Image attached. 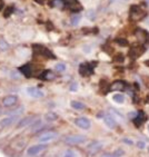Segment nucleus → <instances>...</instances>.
Here are the masks:
<instances>
[{
  "instance_id": "39448f33",
  "label": "nucleus",
  "mask_w": 149,
  "mask_h": 157,
  "mask_svg": "<svg viewBox=\"0 0 149 157\" xmlns=\"http://www.w3.org/2000/svg\"><path fill=\"white\" fill-rule=\"evenodd\" d=\"M136 37H137V39L139 40L140 42H142V44H149V34L146 30H144V29L138 28L136 30Z\"/></svg>"
},
{
  "instance_id": "6e6552de",
  "label": "nucleus",
  "mask_w": 149,
  "mask_h": 157,
  "mask_svg": "<svg viewBox=\"0 0 149 157\" xmlns=\"http://www.w3.org/2000/svg\"><path fill=\"white\" fill-rule=\"evenodd\" d=\"M75 124H76V126H78L79 128H81V129H86V131L89 129L90 126H91L90 120L87 119V118H85V117L77 118V119L75 120Z\"/></svg>"
},
{
  "instance_id": "2f4dec72",
  "label": "nucleus",
  "mask_w": 149,
  "mask_h": 157,
  "mask_svg": "<svg viewBox=\"0 0 149 157\" xmlns=\"http://www.w3.org/2000/svg\"><path fill=\"white\" fill-rule=\"evenodd\" d=\"M137 146L139 147V148H141V149H144L145 147H146V143L145 142H137Z\"/></svg>"
},
{
  "instance_id": "a211bd4d",
  "label": "nucleus",
  "mask_w": 149,
  "mask_h": 157,
  "mask_svg": "<svg viewBox=\"0 0 149 157\" xmlns=\"http://www.w3.org/2000/svg\"><path fill=\"white\" fill-rule=\"evenodd\" d=\"M56 77V75H54V73H53L51 70H45L42 74H41L40 76H39V78L42 79V80H53Z\"/></svg>"
},
{
  "instance_id": "e433bc0d",
  "label": "nucleus",
  "mask_w": 149,
  "mask_h": 157,
  "mask_svg": "<svg viewBox=\"0 0 149 157\" xmlns=\"http://www.w3.org/2000/svg\"><path fill=\"white\" fill-rule=\"evenodd\" d=\"M137 115H136V113H129L128 114V117H130V118H135Z\"/></svg>"
},
{
  "instance_id": "c9c22d12",
  "label": "nucleus",
  "mask_w": 149,
  "mask_h": 157,
  "mask_svg": "<svg viewBox=\"0 0 149 157\" xmlns=\"http://www.w3.org/2000/svg\"><path fill=\"white\" fill-rule=\"evenodd\" d=\"M123 142H125V143H127L128 145H133V144H134V143H133V141H130V139H127V138H125V139H123Z\"/></svg>"
},
{
  "instance_id": "a878e982",
  "label": "nucleus",
  "mask_w": 149,
  "mask_h": 157,
  "mask_svg": "<svg viewBox=\"0 0 149 157\" xmlns=\"http://www.w3.org/2000/svg\"><path fill=\"white\" fill-rule=\"evenodd\" d=\"M8 47H9V45H8V42H7L6 40L0 39V49H1V50H7Z\"/></svg>"
},
{
  "instance_id": "dca6fc26",
  "label": "nucleus",
  "mask_w": 149,
  "mask_h": 157,
  "mask_svg": "<svg viewBox=\"0 0 149 157\" xmlns=\"http://www.w3.org/2000/svg\"><path fill=\"white\" fill-rule=\"evenodd\" d=\"M125 87H126V85H125V82L122 80H115L111 84V86H110V90H112V92H115V90H122Z\"/></svg>"
},
{
  "instance_id": "58836bf2",
  "label": "nucleus",
  "mask_w": 149,
  "mask_h": 157,
  "mask_svg": "<svg viewBox=\"0 0 149 157\" xmlns=\"http://www.w3.org/2000/svg\"><path fill=\"white\" fill-rule=\"evenodd\" d=\"M102 157H116V156H114V154H112V155H109V154H107V155H104Z\"/></svg>"
},
{
  "instance_id": "20e7f679",
  "label": "nucleus",
  "mask_w": 149,
  "mask_h": 157,
  "mask_svg": "<svg viewBox=\"0 0 149 157\" xmlns=\"http://www.w3.org/2000/svg\"><path fill=\"white\" fill-rule=\"evenodd\" d=\"M45 149H47V145L46 144H37L33 145L31 147H29L27 150V154L30 156H36L38 154H40L41 152H43Z\"/></svg>"
},
{
  "instance_id": "7c9ffc66",
  "label": "nucleus",
  "mask_w": 149,
  "mask_h": 157,
  "mask_svg": "<svg viewBox=\"0 0 149 157\" xmlns=\"http://www.w3.org/2000/svg\"><path fill=\"white\" fill-rule=\"evenodd\" d=\"M122 155H123V150H121V149H118V150H116V152L114 153V156H116V157L122 156Z\"/></svg>"
},
{
  "instance_id": "a18cd8bd",
  "label": "nucleus",
  "mask_w": 149,
  "mask_h": 157,
  "mask_svg": "<svg viewBox=\"0 0 149 157\" xmlns=\"http://www.w3.org/2000/svg\"><path fill=\"white\" fill-rule=\"evenodd\" d=\"M148 131H149V125H148Z\"/></svg>"
},
{
  "instance_id": "79ce46f5",
  "label": "nucleus",
  "mask_w": 149,
  "mask_h": 157,
  "mask_svg": "<svg viewBox=\"0 0 149 157\" xmlns=\"http://www.w3.org/2000/svg\"><path fill=\"white\" fill-rule=\"evenodd\" d=\"M145 1H146V3H147V5H149V0H145Z\"/></svg>"
},
{
  "instance_id": "4468645a",
  "label": "nucleus",
  "mask_w": 149,
  "mask_h": 157,
  "mask_svg": "<svg viewBox=\"0 0 149 157\" xmlns=\"http://www.w3.org/2000/svg\"><path fill=\"white\" fill-rule=\"evenodd\" d=\"M17 100H18L17 96H14L12 95V96H8V97L3 98L2 104H3V106H6V107H11V106H14L17 103Z\"/></svg>"
},
{
  "instance_id": "aec40b11",
  "label": "nucleus",
  "mask_w": 149,
  "mask_h": 157,
  "mask_svg": "<svg viewBox=\"0 0 149 157\" xmlns=\"http://www.w3.org/2000/svg\"><path fill=\"white\" fill-rule=\"evenodd\" d=\"M104 120H105V124L108 126L109 128H111V129L116 128V126H117V124H116V120L111 117V116H106V117L104 118Z\"/></svg>"
},
{
  "instance_id": "ea45409f",
  "label": "nucleus",
  "mask_w": 149,
  "mask_h": 157,
  "mask_svg": "<svg viewBox=\"0 0 149 157\" xmlns=\"http://www.w3.org/2000/svg\"><path fill=\"white\" fill-rule=\"evenodd\" d=\"M145 24H146V25H149V17L147 19H145Z\"/></svg>"
},
{
  "instance_id": "473e14b6",
  "label": "nucleus",
  "mask_w": 149,
  "mask_h": 157,
  "mask_svg": "<svg viewBox=\"0 0 149 157\" xmlns=\"http://www.w3.org/2000/svg\"><path fill=\"white\" fill-rule=\"evenodd\" d=\"M64 157H75V153L72 150H68V152H66Z\"/></svg>"
},
{
  "instance_id": "37998d69",
  "label": "nucleus",
  "mask_w": 149,
  "mask_h": 157,
  "mask_svg": "<svg viewBox=\"0 0 149 157\" xmlns=\"http://www.w3.org/2000/svg\"><path fill=\"white\" fill-rule=\"evenodd\" d=\"M37 1H40L41 2V1H45V0H37Z\"/></svg>"
},
{
  "instance_id": "7ed1b4c3",
  "label": "nucleus",
  "mask_w": 149,
  "mask_h": 157,
  "mask_svg": "<svg viewBox=\"0 0 149 157\" xmlns=\"http://www.w3.org/2000/svg\"><path fill=\"white\" fill-rule=\"evenodd\" d=\"M146 16V11L142 10L138 6H133L130 8V19L133 20H140Z\"/></svg>"
},
{
  "instance_id": "f8f14e48",
  "label": "nucleus",
  "mask_w": 149,
  "mask_h": 157,
  "mask_svg": "<svg viewBox=\"0 0 149 157\" xmlns=\"http://www.w3.org/2000/svg\"><path fill=\"white\" fill-rule=\"evenodd\" d=\"M28 95H30L33 98H42L43 97V92L40 89H38L37 87H29L27 89Z\"/></svg>"
},
{
  "instance_id": "c756f323",
  "label": "nucleus",
  "mask_w": 149,
  "mask_h": 157,
  "mask_svg": "<svg viewBox=\"0 0 149 157\" xmlns=\"http://www.w3.org/2000/svg\"><path fill=\"white\" fill-rule=\"evenodd\" d=\"M77 90H78V84L76 81H74L70 85V92H77Z\"/></svg>"
},
{
  "instance_id": "ddd939ff",
  "label": "nucleus",
  "mask_w": 149,
  "mask_h": 157,
  "mask_svg": "<svg viewBox=\"0 0 149 157\" xmlns=\"http://www.w3.org/2000/svg\"><path fill=\"white\" fill-rule=\"evenodd\" d=\"M36 118L35 117H26L22 118L19 123H18V127L19 128H22V127H26V126H32L33 123H35Z\"/></svg>"
},
{
  "instance_id": "393cba45",
  "label": "nucleus",
  "mask_w": 149,
  "mask_h": 157,
  "mask_svg": "<svg viewBox=\"0 0 149 157\" xmlns=\"http://www.w3.org/2000/svg\"><path fill=\"white\" fill-rule=\"evenodd\" d=\"M119 46H121V47H126V46H128V40L123 39V38H118V39L115 40Z\"/></svg>"
},
{
  "instance_id": "f704fd0d",
  "label": "nucleus",
  "mask_w": 149,
  "mask_h": 157,
  "mask_svg": "<svg viewBox=\"0 0 149 157\" xmlns=\"http://www.w3.org/2000/svg\"><path fill=\"white\" fill-rule=\"evenodd\" d=\"M10 13H12V8H7V13H5V17H8Z\"/></svg>"
},
{
  "instance_id": "f3484780",
  "label": "nucleus",
  "mask_w": 149,
  "mask_h": 157,
  "mask_svg": "<svg viewBox=\"0 0 149 157\" xmlns=\"http://www.w3.org/2000/svg\"><path fill=\"white\" fill-rule=\"evenodd\" d=\"M19 71H20L21 74H24L26 77H31V75H32V69H31V66L29 65V64H26V65L21 66V67L19 68Z\"/></svg>"
},
{
  "instance_id": "4be33fe9",
  "label": "nucleus",
  "mask_w": 149,
  "mask_h": 157,
  "mask_svg": "<svg viewBox=\"0 0 149 157\" xmlns=\"http://www.w3.org/2000/svg\"><path fill=\"white\" fill-rule=\"evenodd\" d=\"M51 6L54 7V8L62 9V8H65V6H66V1H65V0H53V1H51Z\"/></svg>"
},
{
  "instance_id": "423d86ee",
  "label": "nucleus",
  "mask_w": 149,
  "mask_h": 157,
  "mask_svg": "<svg viewBox=\"0 0 149 157\" xmlns=\"http://www.w3.org/2000/svg\"><path fill=\"white\" fill-rule=\"evenodd\" d=\"M58 137V134L54 133V131H47V133H43L41 134V136L39 137V141L41 143H49L51 141H54Z\"/></svg>"
},
{
  "instance_id": "5701e85b",
  "label": "nucleus",
  "mask_w": 149,
  "mask_h": 157,
  "mask_svg": "<svg viewBox=\"0 0 149 157\" xmlns=\"http://www.w3.org/2000/svg\"><path fill=\"white\" fill-rule=\"evenodd\" d=\"M112 99H114V102L117 103V104H122V103L125 102V96H123L122 94H116V95L112 96Z\"/></svg>"
},
{
  "instance_id": "1a4fd4ad",
  "label": "nucleus",
  "mask_w": 149,
  "mask_h": 157,
  "mask_svg": "<svg viewBox=\"0 0 149 157\" xmlns=\"http://www.w3.org/2000/svg\"><path fill=\"white\" fill-rule=\"evenodd\" d=\"M79 73H80L81 76L87 77V76H89L94 73V69L91 68L90 64H81L80 67H79Z\"/></svg>"
},
{
  "instance_id": "c03bdc74",
  "label": "nucleus",
  "mask_w": 149,
  "mask_h": 157,
  "mask_svg": "<svg viewBox=\"0 0 149 157\" xmlns=\"http://www.w3.org/2000/svg\"><path fill=\"white\" fill-rule=\"evenodd\" d=\"M114 1H115V0H110V2H114Z\"/></svg>"
},
{
  "instance_id": "9b49d317",
  "label": "nucleus",
  "mask_w": 149,
  "mask_h": 157,
  "mask_svg": "<svg viewBox=\"0 0 149 157\" xmlns=\"http://www.w3.org/2000/svg\"><path fill=\"white\" fill-rule=\"evenodd\" d=\"M18 119V116L14 115V116H11V117H5L0 120V126L1 127H8V126H11L14 121Z\"/></svg>"
},
{
  "instance_id": "f03ea898",
  "label": "nucleus",
  "mask_w": 149,
  "mask_h": 157,
  "mask_svg": "<svg viewBox=\"0 0 149 157\" xmlns=\"http://www.w3.org/2000/svg\"><path fill=\"white\" fill-rule=\"evenodd\" d=\"M33 52L35 53H38L40 56H43L46 58H50V59H54V53L50 51L49 49H47L46 47L41 46V45H35L33 46Z\"/></svg>"
},
{
  "instance_id": "c85d7f7f",
  "label": "nucleus",
  "mask_w": 149,
  "mask_h": 157,
  "mask_svg": "<svg viewBox=\"0 0 149 157\" xmlns=\"http://www.w3.org/2000/svg\"><path fill=\"white\" fill-rule=\"evenodd\" d=\"M56 70H58V71H65L66 70V65L65 64H57L56 65Z\"/></svg>"
},
{
  "instance_id": "4c0bfd02",
  "label": "nucleus",
  "mask_w": 149,
  "mask_h": 157,
  "mask_svg": "<svg viewBox=\"0 0 149 157\" xmlns=\"http://www.w3.org/2000/svg\"><path fill=\"white\" fill-rule=\"evenodd\" d=\"M2 6H3V1H2V0H0V10L2 9Z\"/></svg>"
},
{
  "instance_id": "a19ab883",
  "label": "nucleus",
  "mask_w": 149,
  "mask_h": 157,
  "mask_svg": "<svg viewBox=\"0 0 149 157\" xmlns=\"http://www.w3.org/2000/svg\"><path fill=\"white\" fill-rule=\"evenodd\" d=\"M145 64H146L147 66H149V60H146V63H145Z\"/></svg>"
},
{
  "instance_id": "412c9836",
  "label": "nucleus",
  "mask_w": 149,
  "mask_h": 157,
  "mask_svg": "<svg viewBox=\"0 0 149 157\" xmlns=\"http://www.w3.org/2000/svg\"><path fill=\"white\" fill-rule=\"evenodd\" d=\"M71 107L74 108V109H76V110H82V109H85L86 108V105L80 103V102H77V100H72L71 103Z\"/></svg>"
},
{
  "instance_id": "f257e3e1",
  "label": "nucleus",
  "mask_w": 149,
  "mask_h": 157,
  "mask_svg": "<svg viewBox=\"0 0 149 157\" xmlns=\"http://www.w3.org/2000/svg\"><path fill=\"white\" fill-rule=\"evenodd\" d=\"M87 141L85 135H68L64 138V142L68 145H78L82 144Z\"/></svg>"
},
{
  "instance_id": "2eb2a0df",
  "label": "nucleus",
  "mask_w": 149,
  "mask_h": 157,
  "mask_svg": "<svg viewBox=\"0 0 149 157\" xmlns=\"http://www.w3.org/2000/svg\"><path fill=\"white\" fill-rule=\"evenodd\" d=\"M146 119H147V118H146V115H145L142 111H139V113L137 114V116L135 117V120H134L136 127H140V126L142 125V123H145Z\"/></svg>"
},
{
  "instance_id": "b1692460",
  "label": "nucleus",
  "mask_w": 149,
  "mask_h": 157,
  "mask_svg": "<svg viewBox=\"0 0 149 157\" xmlns=\"http://www.w3.org/2000/svg\"><path fill=\"white\" fill-rule=\"evenodd\" d=\"M45 118H46V120H48V121H54V120H56V119L58 118V115H57L56 113L50 111V113H47V114L45 115Z\"/></svg>"
},
{
  "instance_id": "0eeeda50",
  "label": "nucleus",
  "mask_w": 149,
  "mask_h": 157,
  "mask_svg": "<svg viewBox=\"0 0 149 157\" xmlns=\"http://www.w3.org/2000/svg\"><path fill=\"white\" fill-rule=\"evenodd\" d=\"M145 50H146V48H145V46H142V45L134 46V47L130 49L129 55H130L131 58H138V57H140V56L145 52Z\"/></svg>"
},
{
  "instance_id": "bb28decb",
  "label": "nucleus",
  "mask_w": 149,
  "mask_h": 157,
  "mask_svg": "<svg viewBox=\"0 0 149 157\" xmlns=\"http://www.w3.org/2000/svg\"><path fill=\"white\" fill-rule=\"evenodd\" d=\"M79 21H80V16H74L71 18V25L72 26H77L79 24Z\"/></svg>"
},
{
  "instance_id": "72a5a7b5",
  "label": "nucleus",
  "mask_w": 149,
  "mask_h": 157,
  "mask_svg": "<svg viewBox=\"0 0 149 157\" xmlns=\"http://www.w3.org/2000/svg\"><path fill=\"white\" fill-rule=\"evenodd\" d=\"M116 60H117V61H120V63L123 61V57L121 56V53H119V56H117V57H116Z\"/></svg>"
},
{
  "instance_id": "9d476101",
  "label": "nucleus",
  "mask_w": 149,
  "mask_h": 157,
  "mask_svg": "<svg viewBox=\"0 0 149 157\" xmlns=\"http://www.w3.org/2000/svg\"><path fill=\"white\" fill-rule=\"evenodd\" d=\"M101 148H102V144L99 143V142H94V143H91V144L87 147L89 154H93V155L94 154H97L98 152H100Z\"/></svg>"
},
{
  "instance_id": "6ab92c4d",
  "label": "nucleus",
  "mask_w": 149,
  "mask_h": 157,
  "mask_svg": "<svg viewBox=\"0 0 149 157\" xmlns=\"http://www.w3.org/2000/svg\"><path fill=\"white\" fill-rule=\"evenodd\" d=\"M68 7L71 11H80L82 9V7L79 5V2L77 0H72V1H69L68 2Z\"/></svg>"
},
{
  "instance_id": "cd10ccee",
  "label": "nucleus",
  "mask_w": 149,
  "mask_h": 157,
  "mask_svg": "<svg viewBox=\"0 0 149 157\" xmlns=\"http://www.w3.org/2000/svg\"><path fill=\"white\" fill-rule=\"evenodd\" d=\"M86 16H87V18H88V19H90V20H94V19L96 18L95 10H89L88 13H86Z\"/></svg>"
}]
</instances>
